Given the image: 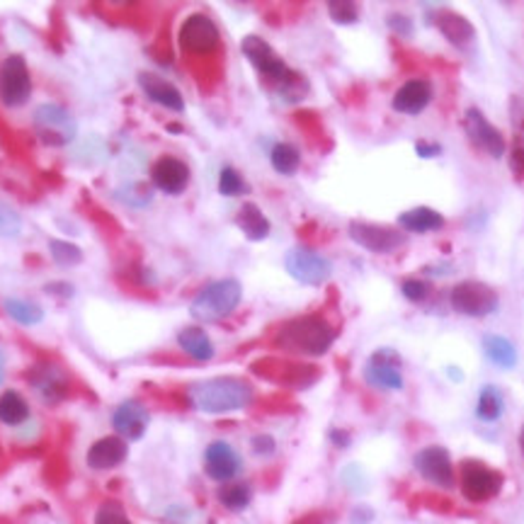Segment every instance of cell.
Returning a JSON list of instances; mask_svg holds the SVG:
<instances>
[{"label":"cell","mask_w":524,"mask_h":524,"mask_svg":"<svg viewBox=\"0 0 524 524\" xmlns=\"http://www.w3.org/2000/svg\"><path fill=\"white\" fill-rule=\"evenodd\" d=\"M255 401V389L240 377H212L188 386V403L192 410L206 415H223L246 410Z\"/></svg>","instance_id":"obj_1"},{"label":"cell","mask_w":524,"mask_h":524,"mask_svg":"<svg viewBox=\"0 0 524 524\" xmlns=\"http://www.w3.org/2000/svg\"><path fill=\"white\" fill-rule=\"evenodd\" d=\"M333 340H336V330L323 316H299L279 328L275 345L289 354L320 357L330 350Z\"/></svg>","instance_id":"obj_2"},{"label":"cell","mask_w":524,"mask_h":524,"mask_svg":"<svg viewBox=\"0 0 524 524\" xmlns=\"http://www.w3.org/2000/svg\"><path fill=\"white\" fill-rule=\"evenodd\" d=\"M240 299H243V287H240L238 279L233 277L216 279V282L206 284V287L192 299V303H189V313H192L199 323H219V320L229 319L231 313L236 311Z\"/></svg>","instance_id":"obj_3"},{"label":"cell","mask_w":524,"mask_h":524,"mask_svg":"<svg viewBox=\"0 0 524 524\" xmlns=\"http://www.w3.org/2000/svg\"><path fill=\"white\" fill-rule=\"evenodd\" d=\"M34 129L39 134V139L49 146H66L75 139L78 124L74 115L61 105H39L34 109Z\"/></svg>","instance_id":"obj_4"},{"label":"cell","mask_w":524,"mask_h":524,"mask_svg":"<svg viewBox=\"0 0 524 524\" xmlns=\"http://www.w3.org/2000/svg\"><path fill=\"white\" fill-rule=\"evenodd\" d=\"M284 267L296 282H301L306 287H320L333 275V262L328 260L326 255L303 246L289 250L284 258Z\"/></svg>","instance_id":"obj_5"},{"label":"cell","mask_w":524,"mask_h":524,"mask_svg":"<svg viewBox=\"0 0 524 524\" xmlns=\"http://www.w3.org/2000/svg\"><path fill=\"white\" fill-rule=\"evenodd\" d=\"M450 301L454 311L471 316V319H484L498 311L500 299L488 284L484 282H461L451 289Z\"/></svg>","instance_id":"obj_6"},{"label":"cell","mask_w":524,"mask_h":524,"mask_svg":"<svg viewBox=\"0 0 524 524\" xmlns=\"http://www.w3.org/2000/svg\"><path fill=\"white\" fill-rule=\"evenodd\" d=\"M27 384L47 406H58L71 391V379L54 362H37L27 371Z\"/></svg>","instance_id":"obj_7"},{"label":"cell","mask_w":524,"mask_h":524,"mask_svg":"<svg viewBox=\"0 0 524 524\" xmlns=\"http://www.w3.org/2000/svg\"><path fill=\"white\" fill-rule=\"evenodd\" d=\"M32 95V78L25 58L8 57L0 66V102L5 107H22Z\"/></svg>","instance_id":"obj_8"},{"label":"cell","mask_w":524,"mask_h":524,"mask_svg":"<svg viewBox=\"0 0 524 524\" xmlns=\"http://www.w3.org/2000/svg\"><path fill=\"white\" fill-rule=\"evenodd\" d=\"M502 488V474L485 467L481 461H464L461 464V493L471 502H485L495 498Z\"/></svg>","instance_id":"obj_9"},{"label":"cell","mask_w":524,"mask_h":524,"mask_svg":"<svg viewBox=\"0 0 524 524\" xmlns=\"http://www.w3.org/2000/svg\"><path fill=\"white\" fill-rule=\"evenodd\" d=\"M350 238L357 246H362L369 253L389 255L396 253L398 248L406 246V233L391 229V226H381V223L369 222H353L350 223Z\"/></svg>","instance_id":"obj_10"},{"label":"cell","mask_w":524,"mask_h":524,"mask_svg":"<svg viewBox=\"0 0 524 524\" xmlns=\"http://www.w3.org/2000/svg\"><path fill=\"white\" fill-rule=\"evenodd\" d=\"M180 47L189 54H212V51L219 49L222 44V34H219V27L209 15H202V13H195L189 15L180 27Z\"/></svg>","instance_id":"obj_11"},{"label":"cell","mask_w":524,"mask_h":524,"mask_svg":"<svg viewBox=\"0 0 524 524\" xmlns=\"http://www.w3.org/2000/svg\"><path fill=\"white\" fill-rule=\"evenodd\" d=\"M240 49H243V57L258 68V74H260L262 78H267V81L275 83V88H279V85L292 75L287 64L277 57V51L272 49L270 44L262 39V37L250 34V37L243 39Z\"/></svg>","instance_id":"obj_12"},{"label":"cell","mask_w":524,"mask_h":524,"mask_svg":"<svg viewBox=\"0 0 524 524\" xmlns=\"http://www.w3.org/2000/svg\"><path fill=\"white\" fill-rule=\"evenodd\" d=\"M364 379L369 386L381 389V391H401L403 374H401V357L384 347L371 354L364 367Z\"/></svg>","instance_id":"obj_13"},{"label":"cell","mask_w":524,"mask_h":524,"mask_svg":"<svg viewBox=\"0 0 524 524\" xmlns=\"http://www.w3.org/2000/svg\"><path fill=\"white\" fill-rule=\"evenodd\" d=\"M464 129H467L468 141L476 148H481L484 153H488L491 158L505 156V148L508 146H505L502 134L481 115V109H476V107L467 109V115H464Z\"/></svg>","instance_id":"obj_14"},{"label":"cell","mask_w":524,"mask_h":524,"mask_svg":"<svg viewBox=\"0 0 524 524\" xmlns=\"http://www.w3.org/2000/svg\"><path fill=\"white\" fill-rule=\"evenodd\" d=\"M148 425H151V413L141 401L136 398H127L115 408L112 413V427L115 434H119L127 442H136L146 434Z\"/></svg>","instance_id":"obj_15"},{"label":"cell","mask_w":524,"mask_h":524,"mask_svg":"<svg viewBox=\"0 0 524 524\" xmlns=\"http://www.w3.org/2000/svg\"><path fill=\"white\" fill-rule=\"evenodd\" d=\"M243 468V458L229 442L216 440L205 450V471L212 481L231 484Z\"/></svg>","instance_id":"obj_16"},{"label":"cell","mask_w":524,"mask_h":524,"mask_svg":"<svg viewBox=\"0 0 524 524\" xmlns=\"http://www.w3.org/2000/svg\"><path fill=\"white\" fill-rule=\"evenodd\" d=\"M129 457V447L127 440H122L119 434H107L100 437L98 442H92L85 451V467L91 471H112V468L122 467Z\"/></svg>","instance_id":"obj_17"},{"label":"cell","mask_w":524,"mask_h":524,"mask_svg":"<svg viewBox=\"0 0 524 524\" xmlns=\"http://www.w3.org/2000/svg\"><path fill=\"white\" fill-rule=\"evenodd\" d=\"M415 468L418 474L434 484L437 488H451L454 485V468H451L450 451L444 447H425L415 454Z\"/></svg>","instance_id":"obj_18"},{"label":"cell","mask_w":524,"mask_h":524,"mask_svg":"<svg viewBox=\"0 0 524 524\" xmlns=\"http://www.w3.org/2000/svg\"><path fill=\"white\" fill-rule=\"evenodd\" d=\"M151 182L163 195H182L189 185V168L185 161L175 156H161L151 165Z\"/></svg>","instance_id":"obj_19"},{"label":"cell","mask_w":524,"mask_h":524,"mask_svg":"<svg viewBox=\"0 0 524 524\" xmlns=\"http://www.w3.org/2000/svg\"><path fill=\"white\" fill-rule=\"evenodd\" d=\"M139 85L144 95H146L151 102H156V105L165 107V109H170V112H185V98H182V92L168 83L165 78L156 74H141L139 75Z\"/></svg>","instance_id":"obj_20"},{"label":"cell","mask_w":524,"mask_h":524,"mask_svg":"<svg viewBox=\"0 0 524 524\" xmlns=\"http://www.w3.org/2000/svg\"><path fill=\"white\" fill-rule=\"evenodd\" d=\"M434 25H437V30L442 32V37L450 41L451 47H457L461 51H467L476 41L474 25L464 15H458V13H451V10L437 13L434 15Z\"/></svg>","instance_id":"obj_21"},{"label":"cell","mask_w":524,"mask_h":524,"mask_svg":"<svg viewBox=\"0 0 524 524\" xmlns=\"http://www.w3.org/2000/svg\"><path fill=\"white\" fill-rule=\"evenodd\" d=\"M432 100V88L425 81H408L393 95V109L401 115H420Z\"/></svg>","instance_id":"obj_22"},{"label":"cell","mask_w":524,"mask_h":524,"mask_svg":"<svg viewBox=\"0 0 524 524\" xmlns=\"http://www.w3.org/2000/svg\"><path fill=\"white\" fill-rule=\"evenodd\" d=\"M178 345H180V350L188 357L196 362H209L214 357V343L212 337L206 336L202 328H182L180 333H178Z\"/></svg>","instance_id":"obj_23"},{"label":"cell","mask_w":524,"mask_h":524,"mask_svg":"<svg viewBox=\"0 0 524 524\" xmlns=\"http://www.w3.org/2000/svg\"><path fill=\"white\" fill-rule=\"evenodd\" d=\"M236 226L243 231V236L248 240H265V238L270 236V222H267V216L262 214V209L253 202H248V205L240 206V212L236 216Z\"/></svg>","instance_id":"obj_24"},{"label":"cell","mask_w":524,"mask_h":524,"mask_svg":"<svg viewBox=\"0 0 524 524\" xmlns=\"http://www.w3.org/2000/svg\"><path fill=\"white\" fill-rule=\"evenodd\" d=\"M398 223L408 233H432V231L444 229V216L430 206H415L410 212H403L398 216Z\"/></svg>","instance_id":"obj_25"},{"label":"cell","mask_w":524,"mask_h":524,"mask_svg":"<svg viewBox=\"0 0 524 524\" xmlns=\"http://www.w3.org/2000/svg\"><path fill=\"white\" fill-rule=\"evenodd\" d=\"M30 418V403L22 398V393L5 391L0 396V423L17 427Z\"/></svg>","instance_id":"obj_26"},{"label":"cell","mask_w":524,"mask_h":524,"mask_svg":"<svg viewBox=\"0 0 524 524\" xmlns=\"http://www.w3.org/2000/svg\"><path fill=\"white\" fill-rule=\"evenodd\" d=\"M484 353L485 357L498 364L500 369H512L517 364L515 345L502 336H485L484 337Z\"/></svg>","instance_id":"obj_27"},{"label":"cell","mask_w":524,"mask_h":524,"mask_svg":"<svg viewBox=\"0 0 524 524\" xmlns=\"http://www.w3.org/2000/svg\"><path fill=\"white\" fill-rule=\"evenodd\" d=\"M3 309L8 313L10 319L17 320L20 326H37L44 319V311H41L39 303L30 301V299H17V296H10L3 303Z\"/></svg>","instance_id":"obj_28"},{"label":"cell","mask_w":524,"mask_h":524,"mask_svg":"<svg viewBox=\"0 0 524 524\" xmlns=\"http://www.w3.org/2000/svg\"><path fill=\"white\" fill-rule=\"evenodd\" d=\"M502 413H505V398H502V393L495 386H484L481 396H478V403H476V415H478V420L495 423V420L502 418Z\"/></svg>","instance_id":"obj_29"},{"label":"cell","mask_w":524,"mask_h":524,"mask_svg":"<svg viewBox=\"0 0 524 524\" xmlns=\"http://www.w3.org/2000/svg\"><path fill=\"white\" fill-rule=\"evenodd\" d=\"M270 163L272 168L279 172V175H294L301 165V153L299 148L282 141V144H275L270 151Z\"/></svg>","instance_id":"obj_30"},{"label":"cell","mask_w":524,"mask_h":524,"mask_svg":"<svg viewBox=\"0 0 524 524\" xmlns=\"http://www.w3.org/2000/svg\"><path fill=\"white\" fill-rule=\"evenodd\" d=\"M250 500H253V488L248 484H233L231 481V484L219 488V502L229 512H243L250 505Z\"/></svg>","instance_id":"obj_31"},{"label":"cell","mask_w":524,"mask_h":524,"mask_svg":"<svg viewBox=\"0 0 524 524\" xmlns=\"http://www.w3.org/2000/svg\"><path fill=\"white\" fill-rule=\"evenodd\" d=\"M219 192L223 196H240L248 192V182L243 180V175L231 168V165H223L222 172H219Z\"/></svg>","instance_id":"obj_32"},{"label":"cell","mask_w":524,"mask_h":524,"mask_svg":"<svg viewBox=\"0 0 524 524\" xmlns=\"http://www.w3.org/2000/svg\"><path fill=\"white\" fill-rule=\"evenodd\" d=\"M51 260L61 265V267H71V265H78L83 260L81 248L68 243V240H49Z\"/></svg>","instance_id":"obj_33"},{"label":"cell","mask_w":524,"mask_h":524,"mask_svg":"<svg viewBox=\"0 0 524 524\" xmlns=\"http://www.w3.org/2000/svg\"><path fill=\"white\" fill-rule=\"evenodd\" d=\"M328 13H330V17L336 20L337 25H354L357 17H360V10L350 0H333V3H328Z\"/></svg>","instance_id":"obj_34"},{"label":"cell","mask_w":524,"mask_h":524,"mask_svg":"<svg viewBox=\"0 0 524 524\" xmlns=\"http://www.w3.org/2000/svg\"><path fill=\"white\" fill-rule=\"evenodd\" d=\"M22 231V219L20 214L5 202H0V236L3 238H15Z\"/></svg>","instance_id":"obj_35"},{"label":"cell","mask_w":524,"mask_h":524,"mask_svg":"<svg viewBox=\"0 0 524 524\" xmlns=\"http://www.w3.org/2000/svg\"><path fill=\"white\" fill-rule=\"evenodd\" d=\"M92 524H131L119 502H102L95 512Z\"/></svg>","instance_id":"obj_36"},{"label":"cell","mask_w":524,"mask_h":524,"mask_svg":"<svg viewBox=\"0 0 524 524\" xmlns=\"http://www.w3.org/2000/svg\"><path fill=\"white\" fill-rule=\"evenodd\" d=\"M250 450H253L255 457L270 458L275 457V451H277V442H275L272 434H255L253 440H250Z\"/></svg>","instance_id":"obj_37"},{"label":"cell","mask_w":524,"mask_h":524,"mask_svg":"<svg viewBox=\"0 0 524 524\" xmlns=\"http://www.w3.org/2000/svg\"><path fill=\"white\" fill-rule=\"evenodd\" d=\"M510 117H512V129H515V141L524 144V100H510Z\"/></svg>","instance_id":"obj_38"},{"label":"cell","mask_w":524,"mask_h":524,"mask_svg":"<svg viewBox=\"0 0 524 524\" xmlns=\"http://www.w3.org/2000/svg\"><path fill=\"white\" fill-rule=\"evenodd\" d=\"M401 292L408 301H425L427 296H430V287H427L425 282H420V279H406Z\"/></svg>","instance_id":"obj_39"},{"label":"cell","mask_w":524,"mask_h":524,"mask_svg":"<svg viewBox=\"0 0 524 524\" xmlns=\"http://www.w3.org/2000/svg\"><path fill=\"white\" fill-rule=\"evenodd\" d=\"M510 168L515 172L517 178H524V144L522 141H515L512 148H510Z\"/></svg>","instance_id":"obj_40"},{"label":"cell","mask_w":524,"mask_h":524,"mask_svg":"<svg viewBox=\"0 0 524 524\" xmlns=\"http://www.w3.org/2000/svg\"><path fill=\"white\" fill-rule=\"evenodd\" d=\"M389 27L396 30L398 34H403V37H410V34H413V22H410L406 15H389Z\"/></svg>","instance_id":"obj_41"},{"label":"cell","mask_w":524,"mask_h":524,"mask_svg":"<svg viewBox=\"0 0 524 524\" xmlns=\"http://www.w3.org/2000/svg\"><path fill=\"white\" fill-rule=\"evenodd\" d=\"M415 151H418L420 158H437L442 153V146H437V144H427V141H418L415 144Z\"/></svg>","instance_id":"obj_42"},{"label":"cell","mask_w":524,"mask_h":524,"mask_svg":"<svg viewBox=\"0 0 524 524\" xmlns=\"http://www.w3.org/2000/svg\"><path fill=\"white\" fill-rule=\"evenodd\" d=\"M330 442L336 444L337 450H345V447H350V434L345 432V430H330Z\"/></svg>","instance_id":"obj_43"},{"label":"cell","mask_w":524,"mask_h":524,"mask_svg":"<svg viewBox=\"0 0 524 524\" xmlns=\"http://www.w3.org/2000/svg\"><path fill=\"white\" fill-rule=\"evenodd\" d=\"M371 517H374V512H371V510H367V508H357L353 512V522L354 524H364V522H369V520H371Z\"/></svg>","instance_id":"obj_44"},{"label":"cell","mask_w":524,"mask_h":524,"mask_svg":"<svg viewBox=\"0 0 524 524\" xmlns=\"http://www.w3.org/2000/svg\"><path fill=\"white\" fill-rule=\"evenodd\" d=\"M3 379H5V353L0 350V384H3Z\"/></svg>","instance_id":"obj_45"},{"label":"cell","mask_w":524,"mask_h":524,"mask_svg":"<svg viewBox=\"0 0 524 524\" xmlns=\"http://www.w3.org/2000/svg\"><path fill=\"white\" fill-rule=\"evenodd\" d=\"M520 447H522V454H524V427H522V434H520Z\"/></svg>","instance_id":"obj_46"}]
</instances>
